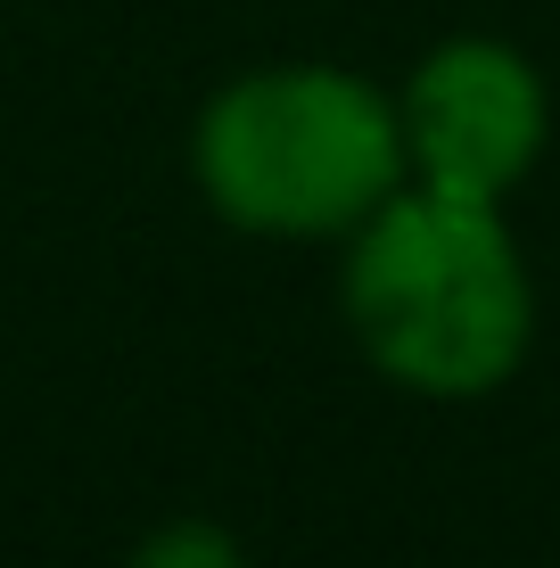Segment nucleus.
<instances>
[{"label":"nucleus","instance_id":"nucleus-4","mask_svg":"<svg viewBox=\"0 0 560 568\" xmlns=\"http://www.w3.org/2000/svg\"><path fill=\"white\" fill-rule=\"evenodd\" d=\"M124 568H256V552L223 519H157L124 552Z\"/></svg>","mask_w":560,"mask_h":568},{"label":"nucleus","instance_id":"nucleus-1","mask_svg":"<svg viewBox=\"0 0 560 568\" xmlns=\"http://www.w3.org/2000/svg\"><path fill=\"white\" fill-rule=\"evenodd\" d=\"M338 313L355 355L420 404H478L536 346V272L503 206L404 182L338 247Z\"/></svg>","mask_w":560,"mask_h":568},{"label":"nucleus","instance_id":"nucleus-3","mask_svg":"<svg viewBox=\"0 0 560 568\" xmlns=\"http://www.w3.org/2000/svg\"><path fill=\"white\" fill-rule=\"evenodd\" d=\"M413 190L503 206L552 149V83L503 33H446L396 83Z\"/></svg>","mask_w":560,"mask_h":568},{"label":"nucleus","instance_id":"nucleus-2","mask_svg":"<svg viewBox=\"0 0 560 568\" xmlns=\"http://www.w3.org/2000/svg\"><path fill=\"white\" fill-rule=\"evenodd\" d=\"M404 182L396 91L330 58L240 67L190 124V190L247 240L346 247Z\"/></svg>","mask_w":560,"mask_h":568}]
</instances>
